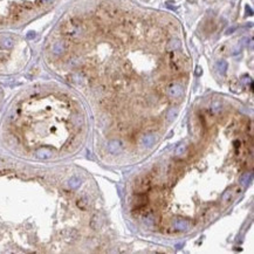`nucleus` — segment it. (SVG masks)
Returning a JSON list of instances; mask_svg holds the SVG:
<instances>
[{"label":"nucleus","mask_w":254,"mask_h":254,"mask_svg":"<svg viewBox=\"0 0 254 254\" xmlns=\"http://www.w3.org/2000/svg\"><path fill=\"white\" fill-rule=\"evenodd\" d=\"M63 33L71 39H76L82 33V24L80 20L73 19L63 26Z\"/></svg>","instance_id":"f257e3e1"},{"label":"nucleus","mask_w":254,"mask_h":254,"mask_svg":"<svg viewBox=\"0 0 254 254\" xmlns=\"http://www.w3.org/2000/svg\"><path fill=\"white\" fill-rule=\"evenodd\" d=\"M167 94H169L170 97L178 99V97H180L182 94H183V88H182V86H179L177 83H172V84L169 86V88H167Z\"/></svg>","instance_id":"f03ea898"},{"label":"nucleus","mask_w":254,"mask_h":254,"mask_svg":"<svg viewBox=\"0 0 254 254\" xmlns=\"http://www.w3.org/2000/svg\"><path fill=\"white\" fill-rule=\"evenodd\" d=\"M66 49H67V46H66L65 42L59 41L54 45L52 50H53V53L55 54V55H62V54L66 52Z\"/></svg>","instance_id":"7ed1b4c3"},{"label":"nucleus","mask_w":254,"mask_h":254,"mask_svg":"<svg viewBox=\"0 0 254 254\" xmlns=\"http://www.w3.org/2000/svg\"><path fill=\"white\" fill-rule=\"evenodd\" d=\"M0 45H1V47L4 48H12L13 45H14V41L11 38H2L0 40Z\"/></svg>","instance_id":"20e7f679"},{"label":"nucleus","mask_w":254,"mask_h":254,"mask_svg":"<svg viewBox=\"0 0 254 254\" xmlns=\"http://www.w3.org/2000/svg\"><path fill=\"white\" fill-rule=\"evenodd\" d=\"M119 150H121V144H119V142H117V141H114V142H111L109 144V151H110L111 154H117Z\"/></svg>","instance_id":"39448f33"},{"label":"nucleus","mask_w":254,"mask_h":254,"mask_svg":"<svg viewBox=\"0 0 254 254\" xmlns=\"http://www.w3.org/2000/svg\"><path fill=\"white\" fill-rule=\"evenodd\" d=\"M175 226H176V228L177 230H187V227H189V223L186 221V220H176V223H175Z\"/></svg>","instance_id":"423d86ee"},{"label":"nucleus","mask_w":254,"mask_h":254,"mask_svg":"<svg viewBox=\"0 0 254 254\" xmlns=\"http://www.w3.org/2000/svg\"><path fill=\"white\" fill-rule=\"evenodd\" d=\"M155 136L154 135H148V136H145L144 138H143V143L147 145V147H151V145H154L155 143Z\"/></svg>","instance_id":"0eeeda50"},{"label":"nucleus","mask_w":254,"mask_h":254,"mask_svg":"<svg viewBox=\"0 0 254 254\" xmlns=\"http://www.w3.org/2000/svg\"><path fill=\"white\" fill-rule=\"evenodd\" d=\"M179 47H180V42L178 41V40H171V41L169 42V45H167V48H169L170 50H176V49H178Z\"/></svg>","instance_id":"6e6552de"},{"label":"nucleus","mask_w":254,"mask_h":254,"mask_svg":"<svg viewBox=\"0 0 254 254\" xmlns=\"http://www.w3.org/2000/svg\"><path fill=\"white\" fill-rule=\"evenodd\" d=\"M50 155H52V152L49 150H47V149H42V150H40L38 152V156L40 158H48V157H50Z\"/></svg>","instance_id":"1a4fd4ad"},{"label":"nucleus","mask_w":254,"mask_h":254,"mask_svg":"<svg viewBox=\"0 0 254 254\" xmlns=\"http://www.w3.org/2000/svg\"><path fill=\"white\" fill-rule=\"evenodd\" d=\"M79 185H80V179H79V178L73 177L71 180H69V186H71V189H76Z\"/></svg>","instance_id":"9d476101"},{"label":"nucleus","mask_w":254,"mask_h":254,"mask_svg":"<svg viewBox=\"0 0 254 254\" xmlns=\"http://www.w3.org/2000/svg\"><path fill=\"white\" fill-rule=\"evenodd\" d=\"M218 66H219V69L221 71V73L224 74L225 71H226V69H227V63L225 62V61H220L218 63Z\"/></svg>","instance_id":"9b49d317"},{"label":"nucleus","mask_w":254,"mask_h":254,"mask_svg":"<svg viewBox=\"0 0 254 254\" xmlns=\"http://www.w3.org/2000/svg\"><path fill=\"white\" fill-rule=\"evenodd\" d=\"M231 198V191H227L224 196H223V201H228Z\"/></svg>","instance_id":"f8f14e48"},{"label":"nucleus","mask_w":254,"mask_h":254,"mask_svg":"<svg viewBox=\"0 0 254 254\" xmlns=\"http://www.w3.org/2000/svg\"><path fill=\"white\" fill-rule=\"evenodd\" d=\"M184 149H185V145H183V144H182V145H179V147H178V149H177V151H176V154L180 155V152H182V151H184Z\"/></svg>","instance_id":"ddd939ff"},{"label":"nucleus","mask_w":254,"mask_h":254,"mask_svg":"<svg viewBox=\"0 0 254 254\" xmlns=\"http://www.w3.org/2000/svg\"><path fill=\"white\" fill-rule=\"evenodd\" d=\"M49 2H52V0H40V1H39V4H40V5H43V4H49Z\"/></svg>","instance_id":"4468645a"},{"label":"nucleus","mask_w":254,"mask_h":254,"mask_svg":"<svg viewBox=\"0 0 254 254\" xmlns=\"http://www.w3.org/2000/svg\"><path fill=\"white\" fill-rule=\"evenodd\" d=\"M34 36H35V33H34V32H30V33L27 34V38H28V39H33Z\"/></svg>","instance_id":"2eb2a0df"}]
</instances>
